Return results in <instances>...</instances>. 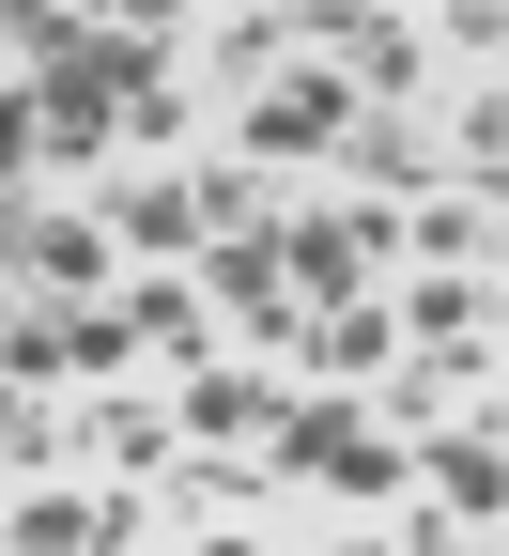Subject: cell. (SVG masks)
Listing matches in <instances>:
<instances>
[{
	"mask_svg": "<svg viewBox=\"0 0 509 556\" xmlns=\"http://www.w3.org/2000/svg\"><path fill=\"white\" fill-rule=\"evenodd\" d=\"M263 479H278V495H355V510H386V495H402V433H371L355 387H294V417L263 433Z\"/></svg>",
	"mask_w": 509,
	"mask_h": 556,
	"instance_id": "cell-1",
	"label": "cell"
},
{
	"mask_svg": "<svg viewBox=\"0 0 509 556\" xmlns=\"http://www.w3.org/2000/svg\"><path fill=\"white\" fill-rule=\"evenodd\" d=\"M355 124H371V109H355V78H340V62H294L278 93H247V109H232V170L294 186V170H325V155H340Z\"/></svg>",
	"mask_w": 509,
	"mask_h": 556,
	"instance_id": "cell-2",
	"label": "cell"
},
{
	"mask_svg": "<svg viewBox=\"0 0 509 556\" xmlns=\"http://www.w3.org/2000/svg\"><path fill=\"white\" fill-rule=\"evenodd\" d=\"M371 263H402V217H386V201H355V186L340 201H278V278H294V309H340Z\"/></svg>",
	"mask_w": 509,
	"mask_h": 556,
	"instance_id": "cell-3",
	"label": "cell"
},
{
	"mask_svg": "<svg viewBox=\"0 0 509 556\" xmlns=\"http://www.w3.org/2000/svg\"><path fill=\"white\" fill-rule=\"evenodd\" d=\"M186 294H201V309H232L263 356H294V325H309V309H294V278H278V217H263V232H216Z\"/></svg>",
	"mask_w": 509,
	"mask_h": 556,
	"instance_id": "cell-4",
	"label": "cell"
},
{
	"mask_svg": "<svg viewBox=\"0 0 509 556\" xmlns=\"http://www.w3.org/2000/svg\"><path fill=\"white\" fill-rule=\"evenodd\" d=\"M294 417V387L278 371H201L186 402H170V433H201V448H232V464H263V433Z\"/></svg>",
	"mask_w": 509,
	"mask_h": 556,
	"instance_id": "cell-5",
	"label": "cell"
},
{
	"mask_svg": "<svg viewBox=\"0 0 509 556\" xmlns=\"http://www.w3.org/2000/svg\"><path fill=\"white\" fill-rule=\"evenodd\" d=\"M386 325L417 340V356H494V278H463V263H432L417 294L386 309Z\"/></svg>",
	"mask_w": 509,
	"mask_h": 556,
	"instance_id": "cell-6",
	"label": "cell"
},
{
	"mask_svg": "<svg viewBox=\"0 0 509 556\" xmlns=\"http://www.w3.org/2000/svg\"><path fill=\"white\" fill-rule=\"evenodd\" d=\"M93 201H109L93 232L155 248V263H186V248H201V170H139V186H93Z\"/></svg>",
	"mask_w": 509,
	"mask_h": 556,
	"instance_id": "cell-7",
	"label": "cell"
},
{
	"mask_svg": "<svg viewBox=\"0 0 509 556\" xmlns=\"http://www.w3.org/2000/svg\"><path fill=\"white\" fill-rule=\"evenodd\" d=\"M294 356H309V387H371V371L402 356V325H386L371 294H340V309H309V325H294Z\"/></svg>",
	"mask_w": 509,
	"mask_h": 556,
	"instance_id": "cell-8",
	"label": "cell"
},
{
	"mask_svg": "<svg viewBox=\"0 0 509 556\" xmlns=\"http://www.w3.org/2000/svg\"><path fill=\"white\" fill-rule=\"evenodd\" d=\"M0 170H31V78L0 62Z\"/></svg>",
	"mask_w": 509,
	"mask_h": 556,
	"instance_id": "cell-9",
	"label": "cell"
},
{
	"mask_svg": "<svg viewBox=\"0 0 509 556\" xmlns=\"http://www.w3.org/2000/svg\"><path fill=\"white\" fill-rule=\"evenodd\" d=\"M386 556H463V526H448V510H417V526H402Z\"/></svg>",
	"mask_w": 509,
	"mask_h": 556,
	"instance_id": "cell-10",
	"label": "cell"
},
{
	"mask_svg": "<svg viewBox=\"0 0 509 556\" xmlns=\"http://www.w3.org/2000/svg\"><path fill=\"white\" fill-rule=\"evenodd\" d=\"M325 556H386V541H325Z\"/></svg>",
	"mask_w": 509,
	"mask_h": 556,
	"instance_id": "cell-11",
	"label": "cell"
},
{
	"mask_svg": "<svg viewBox=\"0 0 509 556\" xmlns=\"http://www.w3.org/2000/svg\"><path fill=\"white\" fill-rule=\"evenodd\" d=\"M0 495H16V479H0Z\"/></svg>",
	"mask_w": 509,
	"mask_h": 556,
	"instance_id": "cell-12",
	"label": "cell"
}]
</instances>
